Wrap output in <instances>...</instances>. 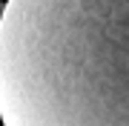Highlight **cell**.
Wrapping results in <instances>:
<instances>
[{"instance_id": "cell-1", "label": "cell", "mask_w": 129, "mask_h": 126, "mask_svg": "<svg viewBox=\"0 0 129 126\" xmlns=\"http://www.w3.org/2000/svg\"><path fill=\"white\" fill-rule=\"evenodd\" d=\"M0 126H129V0H6Z\"/></svg>"}]
</instances>
